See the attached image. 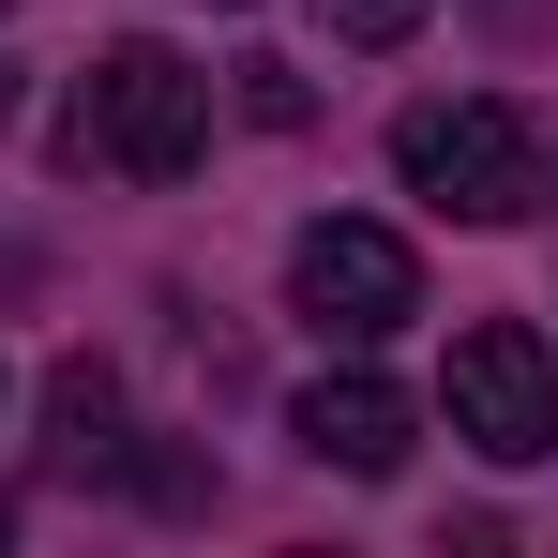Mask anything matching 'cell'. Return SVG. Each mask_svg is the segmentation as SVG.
Segmentation results:
<instances>
[{
    "label": "cell",
    "instance_id": "1",
    "mask_svg": "<svg viewBox=\"0 0 558 558\" xmlns=\"http://www.w3.org/2000/svg\"><path fill=\"white\" fill-rule=\"evenodd\" d=\"M196 151H211V76H196L182 46H106L76 106H61V167L76 182H182Z\"/></svg>",
    "mask_w": 558,
    "mask_h": 558
},
{
    "label": "cell",
    "instance_id": "5",
    "mask_svg": "<svg viewBox=\"0 0 558 558\" xmlns=\"http://www.w3.org/2000/svg\"><path fill=\"white\" fill-rule=\"evenodd\" d=\"M287 438H302L317 468H348V483H392V468H408V438H423V408H408L392 377L348 363V377H317V392L287 408Z\"/></svg>",
    "mask_w": 558,
    "mask_h": 558
},
{
    "label": "cell",
    "instance_id": "7",
    "mask_svg": "<svg viewBox=\"0 0 558 558\" xmlns=\"http://www.w3.org/2000/svg\"><path fill=\"white\" fill-rule=\"evenodd\" d=\"M317 15H332V46H408L438 0H317Z\"/></svg>",
    "mask_w": 558,
    "mask_h": 558
},
{
    "label": "cell",
    "instance_id": "8",
    "mask_svg": "<svg viewBox=\"0 0 558 558\" xmlns=\"http://www.w3.org/2000/svg\"><path fill=\"white\" fill-rule=\"evenodd\" d=\"M0 121H15V76H0Z\"/></svg>",
    "mask_w": 558,
    "mask_h": 558
},
{
    "label": "cell",
    "instance_id": "3",
    "mask_svg": "<svg viewBox=\"0 0 558 558\" xmlns=\"http://www.w3.org/2000/svg\"><path fill=\"white\" fill-rule=\"evenodd\" d=\"M438 408H453V438H468L483 468H544V453H558V363H544V332H529V317L453 332Z\"/></svg>",
    "mask_w": 558,
    "mask_h": 558
},
{
    "label": "cell",
    "instance_id": "9",
    "mask_svg": "<svg viewBox=\"0 0 558 558\" xmlns=\"http://www.w3.org/2000/svg\"><path fill=\"white\" fill-rule=\"evenodd\" d=\"M0 15H15V0H0Z\"/></svg>",
    "mask_w": 558,
    "mask_h": 558
},
{
    "label": "cell",
    "instance_id": "6",
    "mask_svg": "<svg viewBox=\"0 0 558 558\" xmlns=\"http://www.w3.org/2000/svg\"><path fill=\"white\" fill-rule=\"evenodd\" d=\"M46 438H61V468H106V453H121V377L61 363V377H46Z\"/></svg>",
    "mask_w": 558,
    "mask_h": 558
},
{
    "label": "cell",
    "instance_id": "4",
    "mask_svg": "<svg viewBox=\"0 0 558 558\" xmlns=\"http://www.w3.org/2000/svg\"><path fill=\"white\" fill-rule=\"evenodd\" d=\"M287 302H302L332 348H377V332L423 317V257H408L392 227H363V211H317V227L287 242Z\"/></svg>",
    "mask_w": 558,
    "mask_h": 558
},
{
    "label": "cell",
    "instance_id": "2",
    "mask_svg": "<svg viewBox=\"0 0 558 558\" xmlns=\"http://www.w3.org/2000/svg\"><path fill=\"white\" fill-rule=\"evenodd\" d=\"M392 182L423 196V211H453V227H513V211H544L558 167H544V121L498 92H453V106H408L392 121Z\"/></svg>",
    "mask_w": 558,
    "mask_h": 558
}]
</instances>
